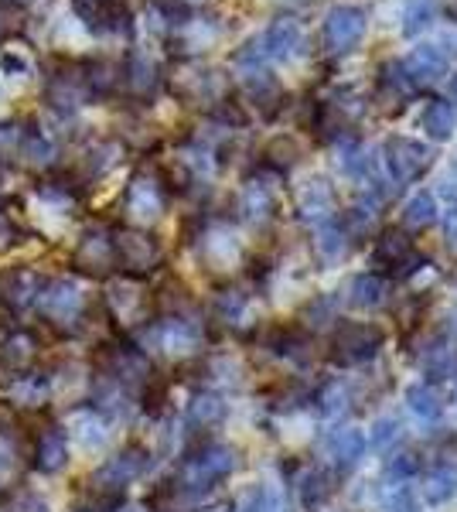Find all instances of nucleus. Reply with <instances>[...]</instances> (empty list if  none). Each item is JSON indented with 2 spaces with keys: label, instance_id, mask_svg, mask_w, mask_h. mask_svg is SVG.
<instances>
[{
  "label": "nucleus",
  "instance_id": "nucleus-13",
  "mask_svg": "<svg viewBox=\"0 0 457 512\" xmlns=\"http://www.w3.org/2000/svg\"><path fill=\"white\" fill-rule=\"evenodd\" d=\"M151 342L168 355H188L202 345V332H198V325H191L185 318H164L154 325Z\"/></svg>",
  "mask_w": 457,
  "mask_h": 512
},
{
  "label": "nucleus",
  "instance_id": "nucleus-20",
  "mask_svg": "<svg viewBox=\"0 0 457 512\" xmlns=\"http://www.w3.org/2000/svg\"><path fill=\"white\" fill-rule=\"evenodd\" d=\"M440 11V0H403V35L406 38H420L427 28H434Z\"/></svg>",
  "mask_w": 457,
  "mask_h": 512
},
{
  "label": "nucleus",
  "instance_id": "nucleus-35",
  "mask_svg": "<svg viewBox=\"0 0 457 512\" xmlns=\"http://www.w3.org/2000/svg\"><path fill=\"white\" fill-rule=\"evenodd\" d=\"M406 253H410V243H406L403 236H389V239H382V243H379V260L400 263Z\"/></svg>",
  "mask_w": 457,
  "mask_h": 512
},
{
  "label": "nucleus",
  "instance_id": "nucleus-47",
  "mask_svg": "<svg viewBox=\"0 0 457 512\" xmlns=\"http://www.w3.org/2000/svg\"><path fill=\"white\" fill-rule=\"evenodd\" d=\"M116 512H147V509H140V506H127V509H116Z\"/></svg>",
  "mask_w": 457,
  "mask_h": 512
},
{
  "label": "nucleus",
  "instance_id": "nucleus-18",
  "mask_svg": "<svg viewBox=\"0 0 457 512\" xmlns=\"http://www.w3.org/2000/svg\"><path fill=\"white\" fill-rule=\"evenodd\" d=\"M382 335L376 332V328H365V325H348L342 328V335L335 338V349H342L345 359L359 362L365 359V355H372L379 349Z\"/></svg>",
  "mask_w": 457,
  "mask_h": 512
},
{
  "label": "nucleus",
  "instance_id": "nucleus-48",
  "mask_svg": "<svg viewBox=\"0 0 457 512\" xmlns=\"http://www.w3.org/2000/svg\"><path fill=\"white\" fill-rule=\"evenodd\" d=\"M82 512H86V509H82Z\"/></svg>",
  "mask_w": 457,
  "mask_h": 512
},
{
  "label": "nucleus",
  "instance_id": "nucleus-44",
  "mask_svg": "<svg viewBox=\"0 0 457 512\" xmlns=\"http://www.w3.org/2000/svg\"><path fill=\"white\" fill-rule=\"evenodd\" d=\"M444 239H447V246H457V205L444 219Z\"/></svg>",
  "mask_w": 457,
  "mask_h": 512
},
{
  "label": "nucleus",
  "instance_id": "nucleus-31",
  "mask_svg": "<svg viewBox=\"0 0 457 512\" xmlns=\"http://www.w3.org/2000/svg\"><path fill=\"white\" fill-rule=\"evenodd\" d=\"M205 253H209V260L215 267H229V263H236L239 246L232 236H209L205 239Z\"/></svg>",
  "mask_w": 457,
  "mask_h": 512
},
{
  "label": "nucleus",
  "instance_id": "nucleus-27",
  "mask_svg": "<svg viewBox=\"0 0 457 512\" xmlns=\"http://www.w3.org/2000/svg\"><path fill=\"white\" fill-rule=\"evenodd\" d=\"M140 301H144V297H140V291L134 284H116L113 294L106 297V304H110L113 315L120 321H134L137 311H140Z\"/></svg>",
  "mask_w": 457,
  "mask_h": 512
},
{
  "label": "nucleus",
  "instance_id": "nucleus-5",
  "mask_svg": "<svg viewBox=\"0 0 457 512\" xmlns=\"http://www.w3.org/2000/svg\"><path fill=\"white\" fill-rule=\"evenodd\" d=\"M369 28V14L359 4H338L328 11V18L321 24V41L331 55H348L352 48H359Z\"/></svg>",
  "mask_w": 457,
  "mask_h": 512
},
{
  "label": "nucleus",
  "instance_id": "nucleus-7",
  "mask_svg": "<svg viewBox=\"0 0 457 512\" xmlns=\"http://www.w3.org/2000/svg\"><path fill=\"white\" fill-rule=\"evenodd\" d=\"M430 147L420 144L413 137H393L386 144V168H389V178L396 185H406V181H417L423 171L430 168Z\"/></svg>",
  "mask_w": 457,
  "mask_h": 512
},
{
  "label": "nucleus",
  "instance_id": "nucleus-3",
  "mask_svg": "<svg viewBox=\"0 0 457 512\" xmlns=\"http://www.w3.org/2000/svg\"><path fill=\"white\" fill-rule=\"evenodd\" d=\"M232 468H236L232 451L222 448V444H209V448L195 451L185 461V468H181L174 489H178L181 495H205L212 485H219L222 478L232 472Z\"/></svg>",
  "mask_w": 457,
  "mask_h": 512
},
{
  "label": "nucleus",
  "instance_id": "nucleus-43",
  "mask_svg": "<svg viewBox=\"0 0 457 512\" xmlns=\"http://www.w3.org/2000/svg\"><path fill=\"white\" fill-rule=\"evenodd\" d=\"M14 236H18V226L0 212V250H7V246L14 243Z\"/></svg>",
  "mask_w": 457,
  "mask_h": 512
},
{
  "label": "nucleus",
  "instance_id": "nucleus-37",
  "mask_svg": "<svg viewBox=\"0 0 457 512\" xmlns=\"http://www.w3.org/2000/svg\"><path fill=\"white\" fill-rule=\"evenodd\" d=\"M14 512H52V506H48L45 495L38 492H21L18 502H14Z\"/></svg>",
  "mask_w": 457,
  "mask_h": 512
},
{
  "label": "nucleus",
  "instance_id": "nucleus-32",
  "mask_svg": "<svg viewBox=\"0 0 457 512\" xmlns=\"http://www.w3.org/2000/svg\"><path fill=\"white\" fill-rule=\"evenodd\" d=\"M400 441V424H396L393 417H382L372 424V431H369V444L376 451H389L393 444Z\"/></svg>",
  "mask_w": 457,
  "mask_h": 512
},
{
  "label": "nucleus",
  "instance_id": "nucleus-24",
  "mask_svg": "<svg viewBox=\"0 0 457 512\" xmlns=\"http://www.w3.org/2000/svg\"><path fill=\"white\" fill-rule=\"evenodd\" d=\"M386 297V280L376 274H362L352 280V304L355 308H376Z\"/></svg>",
  "mask_w": 457,
  "mask_h": 512
},
{
  "label": "nucleus",
  "instance_id": "nucleus-19",
  "mask_svg": "<svg viewBox=\"0 0 457 512\" xmlns=\"http://www.w3.org/2000/svg\"><path fill=\"white\" fill-rule=\"evenodd\" d=\"M301 212L314 222L331 219V212H335V192H331L328 181L324 178L307 181V185L301 188Z\"/></svg>",
  "mask_w": 457,
  "mask_h": 512
},
{
  "label": "nucleus",
  "instance_id": "nucleus-41",
  "mask_svg": "<svg viewBox=\"0 0 457 512\" xmlns=\"http://www.w3.org/2000/svg\"><path fill=\"white\" fill-rule=\"evenodd\" d=\"M437 48L447 55V62H454V59H457V28H447L444 35H440Z\"/></svg>",
  "mask_w": 457,
  "mask_h": 512
},
{
  "label": "nucleus",
  "instance_id": "nucleus-38",
  "mask_svg": "<svg viewBox=\"0 0 457 512\" xmlns=\"http://www.w3.org/2000/svg\"><path fill=\"white\" fill-rule=\"evenodd\" d=\"M321 403H324V414H338L345 407V390L338 383H331L328 390L321 393Z\"/></svg>",
  "mask_w": 457,
  "mask_h": 512
},
{
  "label": "nucleus",
  "instance_id": "nucleus-28",
  "mask_svg": "<svg viewBox=\"0 0 457 512\" xmlns=\"http://www.w3.org/2000/svg\"><path fill=\"white\" fill-rule=\"evenodd\" d=\"M403 219H406V226H413V229H423V226H430V222L437 219V202H434V195H430V192H420V195H413L410 202H406V212H403Z\"/></svg>",
  "mask_w": 457,
  "mask_h": 512
},
{
  "label": "nucleus",
  "instance_id": "nucleus-22",
  "mask_svg": "<svg viewBox=\"0 0 457 512\" xmlns=\"http://www.w3.org/2000/svg\"><path fill=\"white\" fill-rule=\"evenodd\" d=\"M226 417V403H222L219 393H198L195 400L188 403V424L191 427H212Z\"/></svg>",
  "mask_w": 457,
  "mask_h": 512
},
{
  "label": "nucleus",
  "instance_id": "nucleus-23",
  "mask_svg": "<svg viewBox=\"0 0 457 512\" xmlns=\"http://www.w3.org/2000/svg\"><path fill=\"white\" fill-rule=\"evenodd\" d=\"M239 209H243L246 219H263L273 212V192L270 185H263V181H249L243 188V198H239Z\"/></svg>",
  "mask_w": 457,
  "mask_h": 512
},
{
  "label": "nucleus",
  "instance_id": "nucleus-30",
  "mask_svg": "<svg viewBox=\"0 0 457 512\" xmlns=\"http://www.w3.org/2000/svg\"><path fill=\"white\" fill-rule=\"evenodd\" d=\"M406 400H410V410L420 420H437L440 417V403H437V396L430 386H413V390L406 393Z\"/></svg>",
  "mask_w": 457,
  "mask_h": 512
},
{
  "label": "nucleus",
  "instance_id": "nucleus-17",
  "mask_svg": "<svg viewBox=\"0 0 457 512\" xmlns=\"http://www.w3.org/2000/svg\"><path fill=\"white\" fill-rule=\"evenodd\" d=\"M420 127L423 134L430 140H447L454 137V127H457V110L451 99H430L420 113Z\"/></svg>",
  "mask_w": 457,
  "mask_h": 512
},
{
  "label": "nucleus",
  "instance_id": "nucleus-21",
  "mask_svg": "<svg viewBox=\"0 0 457 512\" xmlns=\"http://www.w3.org/2000/svg\"><path fill=\"white\" fill-rule=\"evenodd\" d=\"M420 495L430 506H447V502L457 495V472H447V468H437L420 482Z\"/></svg>",
  "mask_w": 457,
  "mask_h": 512
},
{
  "label": "nucleus",
  "instance_id": "nucleus-12",
  "mask_svg": "<svg viewBox=\"0 0 457 512\" xmlns=\"http://www.w3.org/2000/svg\"><path fill=\"white\" fill-rule=\"evenodd\" d=\"M52 379L38 369H21V373H11V383H7V403L18 410H41L48 400H52Z\"/></svg>",
  "mask_w": 457,
  "mask_h": 512
},
{
  "label": "nucleus",
  "instance_id": "nucleus-25",
  "mask_svg": "<svg viewBox=\"0 0 457 512\" xmlns=\"http://www.w3.org/2000/svg\"><path fill=\"white\" fill-rule=\"evenodd\" d=\"M328 448H331V454H335L338 465H352V461L362 458L365 437L359 431H335V434H331V441H328Z\"/></svg>",
  "mask_w": 457,
  "mask_h": 512
},
{
  "label": "nucleus",
  "instance_id": "nucleus-16",
  "mask_svg": "<svg viewBox=\"0 0 457 512\" xmlns=\"http://www.w3.org/2000/svg\"><path fill=\"white\" fill-rule=\"evenodd\" d=\"M127 212L134 216L137 222H151L164 212V192L154 178L147 175H137L130 181L127 188Z\"/></svg>",
  "mask_w": 457,
  "mask_h": 512
},
{
  "label": "nucleus",
  "instance_id": "nucleus-14",
  "mask_svg": "<svg viewBox=\"0 0 457 512\" xmlns=\"http://www.w3.org/2000/svg\"><path fill=\"white\" fill-rule=\"evenodd\" d=\"M38 335L28 332V328H7L0 335V366L11 369V373H21V369H31L38 355Z\"/></svg>",
  "mask_w": 457,
  "mask_h": 512
},
{
  "label": "nucleus",
  "instance_id": "nucleus-39",
  "mask_svg": "<svg viewBox=\"0 0 457 512\" xmlns=\"http://www.w3.org/2000/svg\"><path fill=\"white\" fill-rule=\"evenodd\" d=\"M440 195H444L447 202H454V205H457V161L447 164L444 178H440Z\"/></svg>",
  "mask_w": 457,
  "mask_h": 512
},
{
  "label": "nucleus",
  "instance_id": "nucleus-2",
  "mask_svg": "<svg viewBox=\"0 0 457 512\" xmlns=\"http://www.w3.org/2000/svg\"><path fill=\"white\" fill-rule=\"evenodd\" d=\"M38 311L45 315V321L55 332L76 335L82 328V318H86V294H82L79 280L72 277L45 280L38 297Z\"/></svg>",
  "mask_w": 457,
  "mask_h": 512
},
{
  "label": "nucleus",
  "instance_id": "nucleus-8",
  "mask_svg": "<svg viewBox=\"0 0 457 512\" xmlns=\"http://www.w3.org/2000/svg\"><path fill=\"white\" fill-rule=\"evenodd\" d=\"M41 287H45V277L35 274L28 267H14L0 274V304H4L11 315H24L28 308H38Z\"/></svg>",
  "mask_w": 457,
  "mask_h": 512
},
{
  "label": "nucleus",
  "instance_id": "nucleus-15",
  "mask_svg": "<svg viewBox=\"0 0 457 512\" xmlns=\"http://www.w3.org/2000/svg\"><path fill=\"white\" fill-rule=\"evenodd\" d=\"M69 437H76V444L82 451L99 454L110 444V417H103L93 407H82L76 417H72V431Z\"/></svg>",
  "mask_w": 457,
  "mask_h": 512
},
{
  "label": "nucleus",
  "instance_id": "nucleus-42",
  "mask_svg": "<svg viewBox=\"0 0 457 512\" xmlns=\"http://www.w3.org/2000/svg\"><path fill=\"white\" fill-rule=\"evenodd\" d=\"M417 461H413L410 458V454H400V458H396L393 461V465H389V475H396V478H403V475H413V472H417Z\"/></svg>",
  "mask_w": 457,
  "mask_h": 512
},
{
  "label": "nucleus",
  "instance_id": "nucleus-10",
  "mask_svg": "<svg viewBox=\"0 0 457 512\" xmlns=\"http://www.w3.org/2000/svg\"><path fill=\"white\" fill-rule=\"evenodd\" d=\"M113 253H116V263L127 270H151L157 260H161V250L157 243L147 233H137V229H120L113 233Z\"/></svg>",
  "mask_w": 457,
  "mask_h": 512
},
{
  "label": "nucleus",
  "instance_id": "nucleus-29",
  "mask_svg": "<svg viewBox=\"0 0 457 512\" xmlns=\"http://www.w3.org/2000/svg\"><path fill=\"white\" fill-rule=\"evenodd\" d=\"M127 82L137 89V93H151V89L157 86V69L154 62H147L144 55H134L127 65Z\"/></svg>",
  "mask_w": 457,
  "mask_h": 512
},
{
  "label": "nucleus",
  "instance_id": "nucleus-26",
  "mask_svg": "<svg viewBox=\"0 0 457 512\" xmlns=\"http://www.w3.org/2000/svg\"><path fill=\"white\" fill-rule=\"evenodd\" d=\"M348 250V233L342 226H338L335 219L321 222L318 229V253L324 256V260H338V256H345Z\"/></svg>",
  "mask_w": 457,
  "mask_h": 512
},
{
  "label": "nucleus",
  "instance_id": "nucleus-1",
  "mask_svg": "<svg viewBox=\"0 0 457 512\" xmlns=\"http://www.w3.org/2000/svg\"><path fill=\"white\" fill-rule=\"evenodd\" d=\"M304 45V31L294 18L273 21L263 35H256L243 52H236L239 72L246 69H267L270 62H290Z\"/></svg>",
  "mask_w": 457,
  "mask_h": 512
},
{
  "label": "nucleus",
  "instance_id": "nucleus-11",
  "mask_svg": "<svg viewBox=\"0 0 457 512\" xmlns=\"http://www.w3.org/2000/svg\"><path fill=\"white\" fill-rule=\"evenodd\" d=\"M447 69H451L447 55L440 52L437 45H430V41H420V45L403 59V72H406V79H410L413 89L434 86V82H440L447 76Z\"/></svg>",
  "mask_w": 457,
  "mask_h": 512
},
{
  "label": "nucleus",
  "instance_id": "nucleus-4",
  "mask_svg": "<svg viewBox=\"0 0 457 512\" xmlns=\"http://www.w3.org/2000/svg\"><path fill=\"white\" fill-rule=\"evenodd\" d=\"M147 468H151V458L144 448H123L93 472V489L99 492V499H120V492L134 485Z\"/></svg>",
  "mask_w": 457,
  "mask_h": 512
},
{
  "label": "nucleus",
  "instance_id": "nucleus-34",
  "mask_svg": "<svg viewBox=\"0 0 457 512\" xmlns=\"http://www.w3.org/2000/svg\"><path fill=\"white\" fill-rule=\"evenodd\" d=\"M215 311H219V318L222 321H239L243 318V311H246V297L243 294H222L219 301H215Z\"/></svg>",
  "mask_w": 457,
  "mask_h": 512
},
{
  "label": "nucleus",
  "instance_id": "nucleus-6",
  "mask_svg": "<svg viewBox=\"0 0 457 512\" xmlns=\"http://www.w3.org/2000/svg\"><path fill=\"white\" fill-rule=\"evenodd\" d=\"M69 431L62 424H45L31 431V468L38 475H62L69 465Z\"/></svg>",
  "mask_w": 457,
  "mask_h": 512
},
{
  "label": "nucleus",
  "instance_id": "nucleus-33",
  "mask_svg": "<svg viewBox=\"0 0 457 512\" xmlns=\"http://www.w3.org/2000/svg\"><path fill=\"white\" fill-rule=\"evenodd\" d=\"M18 475H21L18 451H14L4 437H0V489H11V485L18 482Z\"/></svg>",
  "mask_w": 457,
  "mask_h": 512
},
{
  "label": "nucleus",
  "instance_id": "nucleus-46",
  "mask_svg": "<svg viewBox=\"0 0 457 512\" xmlns=\"http://www.w3.org/2000/svg\"><path fill=\"white\" fill-rule=\"evenodd\" d=\"M451 103H457V76H454V82H451Z\"/></svg>",
  "mask_w": 457,
  "mask_h": 512
},
{
  "label": "nucleus",
  "instance_id": "nucleus-40",
  "mask_svg": "<svg viewBox=\"0 0 457 512\" xmlns=\"http://www.w3.org/2000/svg\"><path fill=\"white\" fill-rule=\"evenodd\" d=\"M389 512H420V506L410 492H396L393 499H389Z\"/></svg>",
  "mask_w": 457,
  "mask_h": 512
},
{
  "label": "nucleus",
  "instance_id": "nucleus-36",
  "mask_svg": "<svg viewBox=\"0 0 457 512\" xmlns=\"http://www.w3.org/2000/svg\"><path fill=\"white\" fill-rule=\"evenodd\" d=\"M328 499V485H324V478L321 475H314V478H307L304 482V506H321V502Z\"/></svg>",
  "mask_w": 457,
  "mask_h": 512
},
{
  "label": "nucleus",
  "instance_id": "nucleus-9",
  "mask_svg": "<svg viewBox=\"0 0 457 512\" xmlns=\"http://www.w3.org/2000/svg\"><path fill=\"white\" fill-rule=\"evenodd\" d=\"M76 263L82 274L89 277H103L116 267V253H113V233L110 229H86L76 246Z\"/></svg>",
  "mask_w": 457,
  "mask_h": 512
},
{
  "label": "nucleus",
  "instance_id": "nucleus-45",
  "mask_svg": "<svg viewBox=\"0 0 457 512\" xmlns=\"http://www.w3.org/2000/svg\"><path fill=\"white\" fill-rule=\"evenodd\" d=\"M0 4H4L7 11H24V7H31L35 0H0Z\"/></svg>",
  "mask_w": 457,
  "mask_h": 512
}]
</instances>
